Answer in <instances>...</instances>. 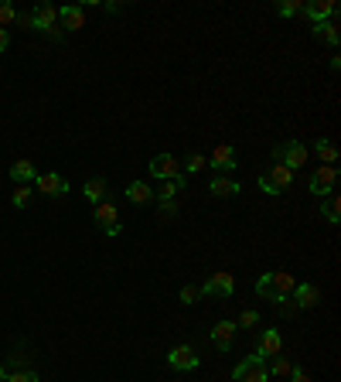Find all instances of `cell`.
Segmentation results:
<instances>
[{"label":"cell","mask_w":341,"mask_h":382,"mask_svg":"<svg viewBox=\"0 0 341 382\" xmlns=\"http://www.w3.org/2000/svg\"><path fill=\"white\" fill-rule=\"evenodd\" d=\"M232 379L236 382H270V372H266V358L260 355H246L232 369Z\"/></svg>","instance_id":"5"},{"label":"cell","mask_w":341,"mask_h":382,"mask_svg":"<svg viewBox=\"0 0 341 382\" xmlns=\"http://www.w3.org/2000/svg\"><path fill=\"white\" fill-rule=\"evenodd\" d=\"M293 273H287V270H273V273H263L260 280H256V294L260 297H266V301H287L290 294H293Z\"/></svg>","instance_id":"1"},{"label":"cell","mask_w":341,"mask_h":382,"mask_svg":"<svg viewBox=\"0 0 341 382\" xmlns=\"http://www.w3.org/2000/svg\"><path fill=\"white\" fill-rule=\"evenodd\" d=\"M290 382H311V376H307V372H304V369H300V365H293V369H290V376H287Z\"/></svg>","instance_id":"34"},{"label":"cell","mask_w":341,"mask_h":382,"mask_svg":"<svg viewBox=\"0 0 341 382\" xmlns=\"http://www.w3.org/2000/svg\"><path fill=\"white\" fill-rule=\"evenodd\" d=\"M300 11H304L300 0H280V4H277V14H280V18H297Z\"/></svg>","instance_id":"28"},{"label":"cell","mask_w":341,"mask_h":382,"mask_svg":"<svg viewBox=\"0 0 341 382\" xmlns=\"http://www.w3.org/2000/svg\"><path fill=\"white\" fill-rule=\"evenodd\" d=\"M256 184H260L266 195H284L290 184H293V171L284 168V164H270V168H266V175L256 178Z\"/></svg>","instance_id":"3"},{"label":"cell","mask_w":341,"mask_h":382,"mask_svg":"<svg viewBox=\"0 0 341 382\" xmlns=\"http://www.w3.org/2000/svg\"><path fill=\"white\" fill-rule=\"evenodd\" d=\"M300 14H307L311 25H324V21L338 18V4H335V0H307Z\"/></svg>","instance_id":"11"},{"label":"cell","mask_w":341,"mask_h":382,"mask_svg":"<svg viewBox=\"0 0 341 382\" xmlns=\"http://www.w3.org/2000/svg\"><path fill=\"white\" fill-rule=\"evenodd\" d=\"M290 369H293V365H290V358H284V355H273V358H270V365H266L270 379H273V376H277V379H287Z\"/></svg>","instance_id":"25"},{"label":"cell","mask_w":341,"mask_h":382,"mask_svg":"<svg viewBox=\"0 0 341 382\" xmlns=\"http://www.w3.org/2000/svg\"><path fill=\"white\" fill-rule=\"evenodd\" d=\"M11 205H14V208H27V205H31V188H27V184H18L14 195H11Z\"/></svg>","instance_id":"29"},{"label":"cell","mask_w":341,"mask_h":382,"mask_svg":"<svg viewBox=\"0 0 341 382\" xmlns=\"http://www.w3.org/2000/svg\"><path fill=\"white\" fill-rule=\"evenodd\" d=\"M242 191V184L232 178H211L209 181V195L211 198H232V195H239Z\"/></svg>","instance_id":"19"},{"label":"cell","mask_w":341,"mask_h":382,"mask_svg":"<svg viewBox=\"0 0 341 382\" xmlns=\"http://www.w3.org/2000/svg\"><path fill=\"white\" fill-rule=\"evenodd\" d=\"M34 188H38L41 195H48V198H62V195L69 191V181L62 178V175H55V171H48V175H38V178H34Z\"/></svg>","instance_id":"13"},{"label":"cell","mask_w":341,"mask_h":382,"mask_svg":"<svg viewBox=\"0 0 341 382\" xmlns=\"http://www.w3.org/2000/svg\"><path fill=\"white\" fill-rule=\"evenodd\" d=\"M260 325V311H242L236 321V328H256Z\"/></svg>","instance_id":"32"},{"label":"cell","mask_w":341,"mask_h":382,"mask_svg":"<svg viewBox=\"0 0 341 382\" xmlns=\"http://www.w3.org/2000/svg\"><path fill=\"white\" fill-rule=\"evenodd\" d=\"M7 48H11V31L0 27V51H7Z\"/></svg>","instance_id":"35"},{"label":"cell","mask_w":341,"mask_h":382,"mask_svg":"<svg viewBox=\"0 0 341 382\" xmlns=\"http://www.w3.org/2000/svg\"><path fill=\"white\" fill-rule=\"evenodd\" d=\"M82 195H85V202H92V205H99L106 202V178H89L85 184H82Z\"/></svg>","instance_id":"22"},{"label":"cell","mask_w":341,"mask_h":382,"mask_svg":"<svg viewBox=\"0 0 341 382\" xmlns=\"http://www.w3.org/2000/svg\"><path fill=\"white\" fill-rule=\"evenodd\" d=\"M198 290H202V297H232L236 280H232V273H222V270H218V273H211Z\"/></svg>","instance_id":"10"},{"label":"cell","mask_w":341,"mask_h":382,"mask_svg":"<svg viewBox=\"0 0 341 382\" xmlns=\"http://www.w3.org/2000/svg\"><path fill=\"white\" fill-rule=\"evenodd\" d=\"M147 171H151V178L171 181V178H178V175H181V161H178L174 154H158V157H151Z\"/></svg>","instance_id":"7"},{"label":"cell","mask_w":341,"mask_h":382,"mask_svg":"<svg viewBox=\"0 0 341 382\" xmlns=\"http://www.w3.org/2000/svg\"><path fill=\"white\" fill-rule=\"evenodd\" d=\"M321 212H324V219H328L331 226H338V222H341V202H338V195H328V198H324V205H321Z\"/></svg>","instance_id":"26"},{"label":"cell","mask_w":341,"mask_h":382,"mask_svg":"<svg viewBox=\"0 0 341 382\" xmlns=\"http://www.w3.org/2000/svg\"><path fill=\"white\" fill-rule=\"evenodd\" d=\"M34 178H38V168H34L31 161H18V164H11V181H14V184H31Z\"/></svg>","instance_id":"21"},{"label":"cell","mask_w":341,"mask_h":382,"mask_svg":"<svg viewBox=\"0 0 341 382\" xmlns=\"http://www.w3.org/2000/svg\"><path fill=\"white\" fill-rule=\"evenodd\" d=\"M307 144H300V140H284V144H277L273 147V164H284L290 168L293 175H297V168H304L307 164Z\"/></svg>","instance_id":"2"},{"label":"cell","mask_w":341,"mask_h":382,"mask_svg":"<svg viewBox=\"0 0 341 382\" xmlns=\"http://www.w3.org/2000/svg\"><path fill=\"white\" fill-rule=\"evenodd\" d=\"M181 164H184V171H188V175H198V171H205V168H209V164H205V154H188Z\"/></svg>","instance_id":"27"},{"label":"cell","mask_w":341,"mask_h":382,"mask_svg":"<svg viewBox=\"0 0 341 382\" xmlns=\"http://www.w3.org/2000/svg\"><path fill=\"white\" fill-rule=\"evenodd\" d=\"M123 195H127V202L130 205H151L154 202V188H151L147 181H130Z\"/></svg>","instance_id":"18"},{"label":"cell","mask_w":341,"mask_h":382,"mask_svg":"<svg viewBox=\"0 0 341 382\" xmlns=\"http://www.w3.org/2000/svg\"><path fill=\"white\" fill-rule=\"evenodd\" d=\"M178 297H181V304H195V301L202 297V290H198V287H191V283H184V287H181V294H178Z\"/></svg>","instance_id":"33"},{"label":"cell","mask_w":341,"mask_h":382,"mask_svg":"<svg viewBox=\"0 0 341 382\" xmlns=\"http://www.w3.org/2000/svg\"><path fill=\"white\" fill-rule=\"evenodd\" d=\"M167 365H171L174 372H195V369L202 365V358L195 355L191 345H174V348L167 352Z\"/></svg>","instance_id":"9"},{"label":"cell","mask_w":341,"mask_h":382,"mask_svg":"<svg viewBox=\"0 0 341 382\" xmlns=\"http://www.w3.org/2000/svg\"><path fill=\"white\" fill-rule=\"evenodd\" d=\"M280 348H284V338H280V332H277V328H266V332L260 334L256 355H260V358H273V355H280Z\"/></svg>","instance_id":"16"},{"label":"cell","mask_w":341,"mask_h":382,"mask_svg":"<svg viewBox=\"0 0 341 382\" xmlns=\"http://www.w3.org/2000/svg\"><path fill=\"white\" fill-rule=\"evenodd\" d=\"M307 188H311L314 198H328V195H335V188H338V168H335V164H321L314 175H311Z\"/></svg>","instance_id":"4"},{"label":"cell","mask_w":341,"mask_h":382,"mask_svg":"<svg viewBox=\"0 0 341 382\" xmlns=\"http://www.w3.org/2000/svg\"><path fill=\"white\" fill-rule=\"evenodd\" d=\"M321 304V287L317 283H297L293 287V307L297 311H311Z\"/></svg>","instance_id":"14"},{"label":"cell","mask_w":341,"mask_h":382,"mask_svg":"<svg viewBox=\"0 0 341 382\" xmlns=\"http://www.w3.org/2000/svg\"><path fill=\"white\" fill-rule=\"evenodd\" d=\"M314 154L321 164H338V147L331 144V140H324V137H317L314 140Z\"/></svg>","instance_id":"24"},{"label":"cell","mask_w":341,"mask_h":382,"mask_svg":"<svg viewBox=\"0 0 341 382\" xmlns=\"http://www.w3.org/2000/svg\"><path fill=\"white\" fill-rule=\"evenodd\" d=\"M96 226L106 232V236H120V212H116V205L113 202H99L96 205Z\"/></svg>","instance_id":"12"},{"label":"cell","mask_w":341,"mask_h":382,"mask_svg":"<svg viewBox=\"0 0 341 382\" xmlns=\"http://www.w3.org/2000/svg\"><path fill=\"white\" fill-rule=\"evenodd\" d=\"M314 27V34L321 38L324 34V41L331 45V48H338V41H341V31H338V18H331V21H324V25H311Z\"/></svg>","instance_id":"23"},{"label":"cell","mask_w":341,"mask_h":382,"mask_svg":"<svg viewBox=\"0 0 341 382\" xmlns=\"http://www.w3.org/2000/svg\"><path fill=\"white\" fill-rule=\"evenodd\" d=\"M0 382H7V379H0Z\"/></svg>","instance_id":"37"},{"label":"cell","mask_w":341,"mask_h":382,"mask_svg":"<svg viewBox=\"0 0 341 382\" xmlns=\"http://www.w3.org/2000/svg\"><path fill=\"white\" fill-rule=\"evenodd\" d=\"M205 164H211V171H222V175H229V171H236L239 168V151L232 144H218L211 157H205Z\"/></svg>","instance_id":"8"},{"label":"cell","mask_w":341,"mask_h":382,"mask_svg":"<svg viewBox=\"0 0 341 382\" xmlns=\"http://www.w3.org/2000/svg\"><path fill=\"white\" fill-rule=\"evenodd\" d=\"M160 212H164V215H174V212H178V205H174V202H160Z\"/></svg>","instance_id":"36"},{"label":"cell","mask_w":341,"mask_h":382,"mask_svg":"<svg viewBox=\"0 0 341 382\" xmlns=\"http://www.w3.org/2000/svg\"><path fill=\"white\" fill-rule=\"evenodd\" d=\"M236 321H218L215 328H211V345L218 348V352H229L232 348V341H236Z\"/></svg>","instance_id":"15"},{"label":"cell","mask_w":341,"mask_h":382,"mask_svg":"<svg viewBox=\"0 0 341 382\" xmlns=\"http://www.w3.org/2000/svg\"><path fill=\"white\" fill-rule=\"evenodd\" d=\"M58 21H62V27H65V31H79V27H85V11H82V7H76V4H69V7H58Z\"/></svg>","instance_id":"17"},{"label":"cell","mask_w":341,"mask_h":382,"mask_svg":"<svg viewBox=\"0 0 341 382\" xmlns=\"http://www.w3.org/2000/svg\"><path fill=\"white\" fill-rule=\"evenodd\" d=\"M178 191H184V175H178V178H171V181H160L154 198H158V202H174Z\"/></svg>","instance_id":"20"},{"label":"cell","mask_w":341,"mask_h":382,"mask_svg":"<svg viewBox=\"0 0 341 382\" xmlns=\"http://www.w3.org/2000/svg\"><path fill=\"white\" fill-rule=\"evenodd\" d=\"M7 382H41V376L38 372H31V369H14V372H7Z\"/></svg>","instance_id":"31"},{"label":"cell","mask_w":341,"mask_h":382,"mask_svg":"<svg viewBox=\"0 0 341 382\" xmlns=\"http://www.w3.org/2000/svg\"><path fill=\"white\" fill-rule=\"evenodd\" d=\"M14 21H18V11H14V4L0 0V27H11Z\"/></svg>","instance_id":"30"},{"label":"cell","mask_w":341,"mask_h":382,"mask_svg":"<svg viewBox=\"0 0 341 382\" xmlns=\"http://www.w3.org/2000/svg\"><path fill=\"white\" fill-rule=\"evenodd\" d=\"M27 18H31V31H45V34L62 38V34L55 31V25H58V7H52V4H38Z\"/></svg>","instance_id":"6"}]
</instances>
